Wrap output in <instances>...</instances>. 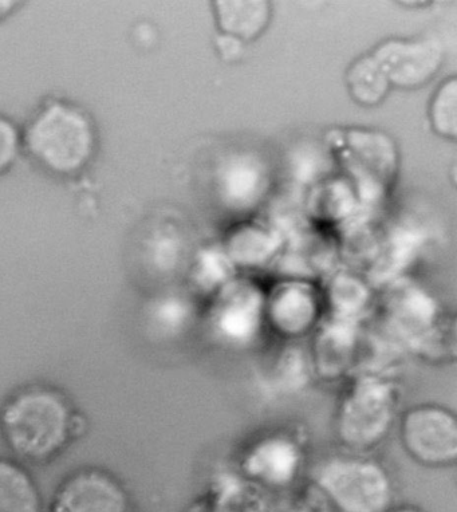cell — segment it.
Segmentation results:
<instances>
[{
  "label": "cell",
  "instance_id": "cell-17",
  "mask_svg": "<svg viewBox=\"0 0 457 512\" xmlns=\"http://www.w3.org/2000/svg\"><path fill=\"white\" fill-rule=\"evenodd\" d=\"M369 301V287L354 275L340 274L330 282L328 289V305L332 310L330 318L358 322L368 307Z\"/></svg>",
  "mask_w": 457,
  "mask_h": 512
},
{
  "label": "cell",
  "instance_id": "cell-19",
  "mask_svg": "<svg viewBox=\"0 0 457 512\" xmlns=\"http://www.w3.org/2000/svg\"><path fill=\"white\" fill-rule=\"evenodd\" d=\"M22 148V133L18 126L0 116V175L14 167Z\"/></svg>",
  "mask_w": 457,
  "mask_h": 512
},
{
  "label": "cell",
  "instance_id": "cell-9",
  "mask_svg": "<svg viewBox=\"0 0 457 512\" xmlns=\"http://www.w3.org/2000/svg\"><path fill=\"white\" fill-rule=\"evenodd\" d=\"M49 512H135V504L116 476L90 468L59 484Z\"/></svg>",
  "mask_w": 457,
  "mask_h": 512
},
{
  "label": "cell",
  "instance_id": "cell-8",
  "mask_svg": "<svg viewBox=\"0 0 457 512\" xmlns=\"http://www.w3.org/2000/svg\"><path fill=\"white\" fill-rule=\"evenodd\" d=\"M392 88L416 90L429 84L444 62L443 45L435 38L388 39L372 53Z\"/></svg>",
  "mask_w": 457,
  "mask_h": 512
},
{
  "label": "cell",
  "instance_id": "cell-11",
  "mask_svg": "<svg viewBox=\"0 0 457 512\" xmlns=\"http://www.w3.org/2000/svg\"><path fill=\"white\" fill-rule=\"evenodd\" d=\"M385 328L397 344L413 350L445 318L439 306L420 287H396L385 303Z\"/></svg>",
  "mask_w": 457,
  "mask_h": 512
},
{
  "label": "cell",
  "instance_id": "cell-10",
  "mask_svg": "<svg viewBox=\"0 0 457 512\" xmlns=\"http://www.w3.org/2000/svg\"><path fill=\"white\" fill-rule=\"evenodd\" d=\"M220 297L210 317L212 333L232 348L252 345L266 326V298L248 286H226Z\"/></svg>",
  "mask_w": 457,
  "mask_h": 512
},
{
  "label": "cell",
  "instance_id": "cell-5",
  "mask_svg": "<svg viewBox=\"0 0 457 512\" xmlns=\"http://www.w3.org/2000/svg\"><path fill=\"white\" fill-rule=\"evenodd\" d=\"M397 424L401 445L413 462L432 470L455 466L457 419L451 409L436 403L413 405Z\"/></svg>",
  "mask_w": 457,
  "mask_h": 512
},
{
  "label": "cell",
  "instance_id": "cell-7",
  "mask_svg": "<svg viewBox=\"0 0 457 512\" xmlns=\"http://www.w3.org/2000/svg\"><path fill=\"white\" fill-rule=\"evenodd\" d=\"M305 454L302 441L295 433H267L244 452L240 460V474L259 490L287 491L302 474Z\"/></svg>",
  "mask_w": 457,
  "mask_h": 512
},
{
  "label": "cell",
  "instance_id": "cell-4",
  "mask_svg": "<svg viewBox=\"0 0 457 512\" xmlns=\"http://www.w3.org/2000/svg\"><path fill=\"white\" fill-rule=\"evenodd\" d=\"M311 487L333 512H386L396 503L395 480L369 454L344 451L315 467Z\"/></svg>",
  "mask_w": 457,
  "mask_h": 512
},
{
  "label": "cell",
  "instance_id": "cell-22",
  "mask_svg": "<svg viewBox=\"0 0 457 512\" xmlns=\"http://www.w3.org/2000/svg\"><path fill=\"white\" fill-rule=\"evenodd\" d=\"M21 5V2H15V0H0V21L9 18Z\"/></svg>",
  "mask_w": 457,
  "mask_h": 512
},
{
  "label": "cell",
  "instance_id": "cell-12",
  "mask_svg": "<svg viewBox=\"0 0 457 512\" xmlns=\"http://www.w3.org/2000/svg\"><path fill=\"white\" fill-rule=\"evenodd\" d=\"M361 333L358 322L330 318L314 332L310 349L314 374L325 380L353 376L361 360Z\"/></svg>",
  "mask_w": 457,
  "mask_h": 512
},
{
  "label": "cell",
  "instance_id": "cell-14",
  "mask_svg": "<svg viewBox=\"0 0 457 512\" xmlns=\"http://www.w3.org/2000/svg\"><path fill=\"white\" fill-rule=\"evenodd\" d=\"M212 5L220 33L234 35L246 43L265 33L273 17L267 0H218Z\"/></svg>",
  "mask_w": 457,
  "mask_h": 512
},
{
  "label": "cell",
  "instance_id": "cell-16",
  "mask_svg": "<svg viewBox=\"0 0 457 512\" xmlns=\"http://www.w3.org/2000/svg\"><path fill=\"white\" fill-rule=\"evenodd\" d=\"M345 82L353 101L365 108L380 105L392 89L372 54L364 55L350 63L346 70Z\"/></svg>",
  "mask_w": 457,
  "mask_h": 512
},
{
  "label": "cell",
  "instance_id": "cell-23",
  "mask_svg": "<svg viewBox=\"0 0 457 512\" xmlns=\"http://www.w3.org/2000/svg\"><path fill=\"white\" fill-rule=\"evenodd\" d=\"M386 512H427L423 507L413 503L393 504Z\"/></svg>",
  "mask_w": 457,
  "mask_h": 512
},
{
  "label": "cell",
  "instance_id": "cell-15",
  "mask_svg": "<svg viewBox=\"0 0 457 512\" xmlns=\"http://www.w3.org/2000/svg\"><path fill=\"white\" fill-rule=\"evenodd\" d=\"M0 512H45L33 476L10 460L0 459Z\"/></svg>",
  "mask_w": 457,
  "mask_h": 512
},
{
  "label": "cell",
  "instance_id": "cell-13",
  "mask_svg": "<svg viewBox=\"0 0 457 512\" xmlns=\"http://www.w3.org/2000/svg\"><path fill=\"white\" fill-rule=\"evenodd\" d=\"M265 318L274 333L286 340H301L321 325L318 294L307 283H285L265 299Z\"/></svg>",
  "mask_w": 457,
  "mask_h": 512
},
{
  "label": "cell",
  "instance_id": "cell-6",
  "mask_svg": "<svg viewBox=\"0 0 457 512\" xmlns=\"http://www.w3.org/2000/svg\"><path fill=\"white\" fill-rule=\"evenodd\" d=\"M340 157L366 202L384 198L395 181L399 156L384 133L350 131L342 139Z\"/></svg>",
  "mask_w": 457,
  "mask_h": 512
},
{
  "label": "cell",
  "instance_id": "cell-3",
  "mask_svg": "<svg viewBox=\"0 0 457 512\" xmlns=\"http://www.w3.org/2000/svg\"><path fill=\"white\" fill-rule=\"evenodd\" d=\"M400 391L382 373L358 372L348 378L336 409V433L346 451L369 454L399 421Z\"/></svg>",
  "mask_w": 457,
  "mask_h": 512
},
{
  "label": "cell",
  "instance_id": "cell-2",
  "mask_svg": "<svg viewBox=\"0 0 457 512\" xmlns=\"http://www.w3.org/2000/svg\"><path fill=\"white\" fill-rule=\"evenodd\" d=\"M22 147L51 175L77 176L96 155V126L78 106L49 100L27 124Z\"/></svg>",
  "mask_w": 457,
  "mask_h": 512
},
{
  "label": "cell",
  "instance_id": "cell-18",
  "mask_svg": "<svg viewBox=\"0 0 457 512\" xmlns=\"http://www.w3.org/2000/svg\"><path fill=\"white\" fill-rule=\"evenodd\" d=\"M429 122L433 132L444 139L456 140L457 136V81L448 78L433 96L429 105Z\"/></svg>",
  "mask_w": 457,
  "mask_h": 512
},
{
  "label": "cell",
  "instance_id": "cell-20",
  "mask_svg": "<svg viewBox=\"0 0 457 512\" xmlns=\"http://www.w3.org/2000/svg\"><path fill=\"white\" fill-rule=\"evenodd\" d=\"M246 42L234 35L219 33L214 39V46L219 58L226 63H236L243 58Z\"/></svg>",
  "mask_w": 457,
  "mask_h": 512
},
{
  "label": "cell",
  "instance_id": "cell-21",
  "mask_svg": "<svg viewBox=\"0 0 457 512\" xmlns=\"http://www.w3.org/2000/svg\"><path fill=\"white\" fill-rule=\"evenodd\" d=\"M279 512H333L326 500L319 495L314 487L309 488L305 494L298 496L293 503L287 504Z\"/></svg>",
  "mask_w": 457,
  "mask_h": 512
},
{
  "label": "cell",
  "instance_id": "cell-1",
  "mask_svg": "<svg viewBox=\"0 0 457 512\" xmlns=\"http://www.w3.org/2000/svg\"><path fill=\"white\" fill-rule=\"evenodd\" d=\"M72 407L54 389H23L0 412V431L11 451L26 462L57 458L76 429Z\"/></svg>",
  "mask_w": 457,
  "mask_h": 512
}]
</instances>
